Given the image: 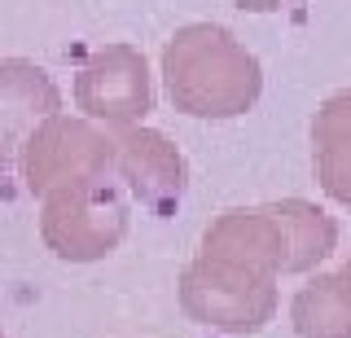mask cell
Listing matches in <instances>:
<instances>
[{"label":"cell","mask_w":351,"mask_h":338,"mask_svg":"<svg viewBox=\"0 0 351 338\" xmlns=\"http://www.w3.org/2000/svg\"><path fill=\"white\" fill-rule=\"evenodd\" d=\"M290 272V233L277 202L233 206L202 233L180 272V308L219 334H259L277 316V277Z\"/></svg>","instance_id":"1"},{"label":"cell","mask_w":351,"mask_h":338,"mask_svg":"<svg viewBox=\"0 0 351 338\" xmlns=\"http://www.w3.org/2000/svg\"><path fill=\"white\" fill-rule=\"evenodd\" d=\"M167 97L189 119H237L259 101L263 67L228 27L189 23L162 45Z\"/></svg>","instance_id":"2"},{"label":"cell","mask_w":351,"mask_h":338,"mask_svg":"<svg viewBox=\"0 0 351 338\" xmlns=\"http://www.w3.org/2000/svg\"><path fill=\"white\" fill-rule=\"evenodd\" d=\"M128 189L114 176H97L53 189L40 211V237L66 264H93L114 255L128 237Z\"/></svg>","instance_id":"3"},{"label":"cell","mask_w":351,"mask_h":338,"mask_svg":"<svg viewBox=\"0 0 351 338\" xmlns=\"http://www.w3.org/2000/svg\"><path fill=\"white\" fill-rule=\"evenodd\" d=\"M18 167L27 193L49 198L53 189H66V184L114 176V136H106L93 119H71L58 110L22 141Z\"/></svg>","instance_id":"4"},{"label":"cell","mask_w":351,"mask_h":338,"mask_svg":"<svg viewBox=\"0 0 351 338\" xmlns=\"http://www.w3.org/2000/svg\"><path fill=\"white\" fill-rule=\"evenodd\" d=\"M75 106L106 128H136L154 110L149 62L132 45H101L75 75Z\"/></svg>","instance_id":"5"},{"label":"cell","mask_w":351,"mask_h":338,"mask_svg":"<svg viewBox=\"0 0 351 338\" xmlns=\"http://www.w3.org/2000/svg\"><path fill=\"white\" fill-rule=\"evenodd\" d=\"M114 180L154 215H171L184 198L189 167L184 154L154 128H119L114 136Z\"/></svg>","instance_id":"6"},{"label":"cell","mask_w":351,"mask_h":338,"mask_svg":"<svg viewBox=\"0 0 351 338\" xmlns=\"http://www.w3.org/2000/svg\"><path fill=\"white\" fill-rule=\"evenodd\" d=\"M62 110L53 75L27 58L0 62V176L18 162V149L49 114Z\"/></svg>","instance_id":"7"},{"label":"cell","mask_w":351,"mask_h":338,"mask_svg":"<svg viewBox=\"0 0 351 338\" xmlns=\"http://www.w3.org/2000/svg\"><path fill=\"white\" fill-rule=\"evenodd\" d=\"M312 162L316 180L338 206L351 211V88L325 97L312 119Z\"/></svg>","instance_id":"8"},{"label":"cell","mask_w":351,"mask_h":338,"mask_svg":"<svg viewBox=\"0 0 351 338\" xmlns=\"http://www.w3.org/2000/svg\"><path fill=\"white\" fill-rule=\"evenodd\" d=\"M290 321L299 338H351V272H321L294 294Z\"/></svg>","instance_id":"9"},{"label":"cell","mask_w":351,"mask_h":338,"mask_svg":"<svg viewBox=\"0 0 351 338\" xmlns=\"http://www.w3.org/2000/svg\"><path fill=\"white\" fill-rule=\"evenodd\" d=\"M237 9H246V14H272V9L290 5V0H233Z\"/></svg>","instance_id":"10"},{"label":"cell","mask_w":351,"mask_h":338,"mask_svg":"<svg viewBox=\"0 0 351 338\" xmlns=\"http://www.w3.org/2000/svg\"><path fill=\"white\" fill-rule=\"evenodd\" d=\"M343 268H347V272H351V255H347V264H343Z\"/></svg>","instance_id":"11"},{"label":"cell","mask_w":351,"mask_h":338,"mask_svg":"<svg viewBox=\"0 0 351 338\" xmlns=\"http://www.w3.org/2000/svg\"><path fill=\"white\" fill-rule=\"evenodd\" d=\"M0 338H5V330H0Z\"/></svg>","instance_id":"12"}]
</instances>
